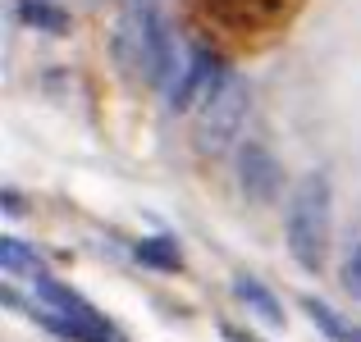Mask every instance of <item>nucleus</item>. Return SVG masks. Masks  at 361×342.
Returning <instances> with one entry per match:
<instances>
[{
    "instance_id": "nucleus-1",
    "label": "nucleus",
    "mask_w": 361,
    "mask_h": 342,
    "mask_svg": "<svg viewBox=\"0 0 361 342\" xmlns=\"http://www.w3.org/2000/svg\"><path fill=\"white\" fill-rule=\"evenodd\" d=\"M115 64L128 73V82H147V87H174V37H169L165 18H160L156 0H119V23H115Z\"/></svg>"
},
{
    "instance_id": "nucleus-2",
    "label": "nucleus",
    "mask_w": 361,
    "mask_h": 342,
    "mask_svg": "<svg viewBox=\"0 0 361 342\" xmlns=\"http://www.w3.org/2000/svg\"><path fill=\"white\" fill-rule=\"evenodd\" d=\"M329 220H334V187H329L325 169H311L307 178L298 183L288 205V251L302 270L320 274L329 255Z\"/></svg>"
},
{
    "instance_id": "nucleus-3",
    "label": "nucleus",
    "mask_w": 361,
    "mask_h": 342,
    "mask_svg": "<svg viewBox=\"0 0 361 342\" xmlns=\"http://www.w3.org/2000/svg\"><path fill=\"white\" fill-rule=\"evenodd\" d=\"M247 110H252V91H247V82L233 73V78L206 101V110L197 114V151H202V156L229 151L233 137H238V128L247 123Z\"/></svg>"
},
{
    "instance_id": "nucleus-4",
    "label": "nucleus",
    "mask_w": 361,
    "mask_h": 342,
    "mask_svg": "<svg viewBox=\"0 0 361 342\" xmlns=\"http://www.w3.org/2000/svg\"><path fill=\"white\" fill-rule=\"evenodd\" d=\"M229 78H233V73L224 69L211 51H188V64L178 69V82L169 87V106H174V114L206 110V101H211Z\"/></svg>"
},
{
    "instance_id": "nucleus-5",
    "label": "nucleus",
    "mask_w": 361,
    "mask_h": 342,
    "mask_svg": "<svg viewBox=\"0 0 361 342\" xmlns=\"http://www.w3.org/2000/svg\"><path fill=\"white\" fill-rule=\"evenodd\" d=\"M238 183H243L247 201H256V205H270L274 196L283 192V169H279V160L270 156V146L247 141L238 151Z\"/></svg>"
},
{
    "instance_id": "nucleus-6",
    "label": "nucleus",
    "mask_w": 361,
    "mask_h": 342,
    "mask_svg": "<svg viewBox=\"0 0 361 342\" xmlns=\"http://www.w3.org/2000/svg\"><path fill=\"white\" fill-rule=\"evenodd\" d=\"M233 297H238L243 306L252 310L256 319H261V324H270V329L283 324V306L274 301V292L265 288L261 279H252V274H238V279H233Z\"/></svg>"
},
{
    "instance_id": "nucleus-7",
    "label": "nucleus",
    "mask_w": 361,
    "mask_h": 342,
    "mask_svg": "<svg viewBox=\"0 0 361 342\" xmlns=\"http://www.w3.org/2000/svg\"><path fill=\"white\" fill-rule=\"evenodd\" d=\"M307 315H311V324H316L329 342H361V329L353 324V319H343L334 306H325V301L311 297V301H307Z\"/></svg>"
},
{
    "instance_id": "nucleus-8",
    "label": "nucleus",
    "mask_w": 361,
    "mask_h": 342,
    "mask_svg": "<svg viewBox=\"0 0 361 342\" xmlns=\"http://www.w3.org/2000/svg\"><path fill=\"white\" fill-rule=\"evenodd\" d=\"M137 265L160 270V274H178L183 270V255H178L174 237H147V242H137Z\"/></svg>"
},
{
    "instance_id": "nucleus-9",
    "label": "nucleus",
    "mask_w": 361,
    "mask_h": 342,
    "mask_svg": "<svg viewBox=\"0 0 361 342\" xmlns=\"http://www.w3.org/2000/svg\"><path fill=\"white\" fill-rule=\"evenodd\" d=\"M18 14H23V23L42 27V32H69V14H64V9H55L51 0H23V5H18Z\"/></svg>"
},
{
    "instance_id": "nucleus-10",
    "label": "nucleus",
    "mask_w": 361,
    "mask_h": 342,
    "mask_svg": "<svg viewBox=\"0 0 361 342\" xmlns=\"http://www.w3.org/2000/svg\"><path fill=\"white\" fill-rule=\"evenodd\" d=\"M0 265L5 270H32L37 274V251L18 237H0Z\"/></svg>"
},
{
    "instance_id": "nucleus-11",
    "label": "nucleus",
    "mask_w": 361,
    "mask_h": 342,
    "mask_svg": "<svg viewBox=\"0 0 361 342\" xmlns=\"http://www.w3.org/2000/svg\"><path fill=\"white\" fill-rule=\"evenodd\" d=\"M343 288L361 301V237L348 246V255H343Z\"/></svg>"
}]
</instances>
